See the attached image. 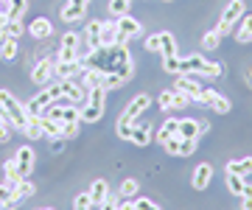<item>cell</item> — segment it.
<instances>
[{
	"label": "cell",
	"mask_w": 252,
	"mask_h": 210,
	"mask_svg": "<svg viewBox=\"0 0 252 210\" xmlns=\"http://www.w3.org/2000/svg\"><path fill=\"white\" fill-rule=\"evenodd\" d=\"M84 67H93V70H101V73H126L132 76V54L126 45H101L95 51L79 59Z\"/></svg>",
	"instance_id": "6da1fadb"
},
{
	"label": "cell",
	"mask_w": 252,
	"mask_h": 210,
	"mask_svg": "<svg viewBox=\"0 0 252 210\" xmlns=\"http://www.w3.org/2000/svg\"><path fill=\"white\" fill-rule=\"evenodd\" d=\"M180 76H205V79H219V76H221V64H219V62H207L202 54H193V56L180 59Z\"/></svg>",
	"instance_id": "7a4b0ae2"
},
{
	"label": "cell",
	"mask_w": 252,
	"mask_h": 210,
	"mask_svg": "<svg viewBox=\"0 0 252 210\" xmlns=\"http://www.w3.org/2000/svg\"><path fill=\"white\" fill-rule=\"evenodd\" d=\"M104 104H107V90L104 87L87 90V101L81 104V123H98L104 118Z\"/></svg>",
	"instance_id": "3957f363"
},
{
	"label": "cell",
	"mask_w": 252,
	"mask_h": 210,
	"mask_svg": "<svg viewBox=\"0 0 252 210\" xmlns=\"http://www.w3.org/2000/svg\"><path fill=\"white\" fill-rule=\"evenodd\" d=\"M0 110L9 115L11 126L20 129V132H23V129L28 126V120H31V115L26 112V104H20V101L14 98L9 90H0Z\"/></svg>",
	"instance_id": "277c9868"
},
{
	"label": "cell",
	"mask_w": 252,
	"mask_h": 210,
	"mask_svg": "<svg viewBox=\"0 0 252 210\" xmlns=\"http://www.w3.org/2000/svg\"><path fill=\"white\" fill-rule=\"evenodd\" d=\"M247 14V6H244V0H230L227 3V9H224V14H221V20H219V34L224 37V34H233L235 31V26L241 23V17Z\"/></svg>",
	"instance_id": "5b68a950"
},
{
	"label": "cell",
	"mask_w": 252,
	"mask_h": 210,
	"mask_svg": "<svg viewBox=\"0 0 252 210\" xmlns=\"http://www.w3.org/2000/svg\"><path fill=\"white\" fill-rule=\"evenodd\" d=\"M79 59V34L67 31L59 42V54H56V62H76Z\"/></svg>",
	"instance_id": "8992f818"
},
{
	"label": "cell",
	"mask_w": 252,
	"mask_h": 210,
	"mask_svg": "<svg viewBox=\"0 0 252 210\" xmlns=\"http://www.w3.org/2000/svg\"><path fill=\"white\" fill-rule=\"evenodd\" d=\"M177 90L185 92L190 101H199V104H205V98H207V87H202V84L193 79V76H180V82H177Z\"/></svg>",
	"instance_id": "52a82bcc"
},
{
	"label": "cell",
	"mask_w": 252,
	"mask_h": 210,
	"mask_svg": "<svg viewBox=\"0 0 252 210\" xmlns=\"http://www.w3.org/2000/svg\"><path fill=\"white\" fill-rule=\"evenodd\" d=\"M54 67H56V59H54V56H45V59H39V62H36V67L31 70V82H34V84H42V87H45L51 79H56V76H54Z\"/></svg>",
	"instance_id": "ba28073f"
},
{
	"label": "cell",
	"mask_w": 252,
	"mask_h": 210,
	"mask_svg": "<svg viewBox=\"0 0 252 210\" xmlns=\"http://www.w3.org/2000/svg\"><path fill=\"white\" fill-rule=\"evenodd\" d=\"M143 28H140V23H137L135 17H129V14H124V17H118V45H126L132 37H137Z\"/></svg>",
	"instance_id": "9c48e42d"
},
{
	"label": "cell",
	"mask_w": 252,
	"mask_h": 210,
	"mask_svg": "<svg viewBox=\"0 0 252 210\" xmlns=\"http://www.w3.org/2000/svg\"><path fill=\"white\" fill-rule=\"evenodd\" d=\"M14 163H17V171L23 180H28L31 177V171H34V163H36V154L31 146H20L17 154H14Z\"/></svg>",
	"instance_id": "30bf717a"
},
{
	"label": "cell",
	"mask_w": 252,
	"mask_h": 210,
	"mask_svg": "<svg viewBox=\"0 0 252 210\" xmlns=\"http://www.w3.org/2000/svg\"><path fill=\"white\" fill-rule=\"evenodd\" d=\"M188 104H190V98L185 95V92H180L177 87H174V90H165V92L160 95V107H162L165 112H171V110H185Z\"/></svg>",
	"instance_id": "8fae6325"
},
{
	"label": "cell",
	"mask_w": 252,
	"mask_h": 210,
	"mask_svg": "<svg viewBox=\"0 0 252 210\" xmlns=\"http://www.w3.org/2000/svg\"><path fill=\"white\" fill-rule=\"evenodd\" d=\"M149 104H152V98H149L146 92H140V95H135V98H132L129 104H126L124 115H126L129 120H137L140 115H143V112H149Z\"/></svg>",
	"instance_id": "7c38bea8"
},
{
	"label": "cell",
	"mask_w": 252,
	"mask_h": 210,
	"mask_svg": "<svg viewBox=\"0 0 252 210\" xmlns=\"http://www.w3.org/2000/svg\"><path fill=\"white\" fill-rule=\"evenodd\" d=\"M59 87H62V95H64V98H70L73 104H84V101H87V90H84V87H79V84H76V79H62V82H59Z\"/></svg>",
	"instance_id": "4fadbf2b"
},
{
	"label": "cell",
	"mask_w": 252,
	"mask_h": 210,
	"mask_svg": "<svg viewBox=\"0 0 252 210\" xmlns=\"http://www.w3.org/2000/svg\"><path fill=\"white\" fill-rule=\"evenodd\" d=\"M210 180H213V165H210V163H199L196 168H193L190 185H193L196 191H205L207 185H210Z\"/></svg>",
	"instance_id": "5bb4252c"
},
{
	"label": "cell",
	"mask_w": 252,
	"mask_h": 210,
	"mask_svg": "<svg viewBox=\"0 0 252 210\" xmlns=\"http://www.w3.org/2000/svg\"><path fill=\"white\" fill-rule=\"evenodd\" d=\"M28 34L34 39H48L51 34H54V23L48 17H34L31 23H28Z\"/></svg>",
	"instance_id": "9a60e30c"
},
{
	"label": "cell",
	"mask_w": 252,
	"mask_h": 210,
	"mask_svg": "<svg viewBox=\"0 0 252 210\" xmlns=\"http://www.w3.org/2000/svg\"><path fill=\"white\" fill-rule=\"evenodd\" d=\"M227 188L238 196V199H252V185L244 180V177H235V174H227Z\"/></svg>",
	"instance_id": "2e32d148"
},
{
	"label": "cell",
	"mask_w": 252,
	"mask_h": 210,
	"mask_svg": "<svg viewBox=\"0 0 252 210\" xmlns=\"http://www.w3.org/2000/svg\"><path fill=\"white\" fill-rule=\"evenodd\" d=\"M84 70V64L76 59V62H56V67H54V76L62 82V79H76V76Z\"/></svg>",
	"instance_id": "e0dca14e"
},
{
	"label": "cell",
	"mask_w": 252,
	"mask_h": 210,
	"mask_svg": "<svg viewBox=\"0 0 252 210\" xmlns=\"http://www.w3.org/2000/svg\"><path fill=\"white\" fill-rule=\"evenodd\" d=\"M205 104L210 107L213 112H219V115H227V112L233 110V104L221 95V92H216V90H207V98H205Z\"/></svg>",
	"instance_id": "ac0fdd59"
},
{
	"label": "cell",
	"mask_w": 252,
	"mask_h": 210,
	"mask_svg": "<svg viewBox=\"0 0 252 210\" xmlns=\"http://www.w3.org/2000/svg\"><path fill=\"white\" fill-rule=\"evenodd\" d=\"M233 37L238 39L241 45H247V42H252V14H244V17H241V23L235 26Z\"/></svg>",
	"instance_id": "d6986e66"
},
{
	"label": "cell",
	"mask_w": 252,
	"mask_h": 210,
	"mask_svg": "<svg viewBox=\"0 0 252 210\" xmlns=\"http://www.w3.org/2000/svg\"><path fill=\"white\" fill-rule=\"evenodd\" d=\"M227 174H235V177H250V174H252V157L230 160V163H227Z\"/></svg>",
	"instance_id": "ffe728a7"
},
{
	"label": "cell",
	"mask_w": 252,
	"mask_h": 210,
	"mask_svg": "<svg viewBox=\"0 0 252 210\" xmlns=\"http://www.w3.org/2000/svg\"><path fill=\"white\" fill-rule=\"evenodd\" d=\"M101 28H104L101 20H90V23H87V42H84V45L90 48V51L101 48Z\"/></svg>",
	"instance_id": "44dd1931"
},
{
	"label": "cell",
	"mask_w": 252,
	"mask_h": 210,
	"mask_svg": "<svg viewBox=\"0 0 252 210\" xmlns=\"http://www.w3.org/2000/svg\"><path fill=\"white\" fill-rule=\"evenodd\" d=\"M87 193H90L93 205H98V208H101V202L109 196V182H107V180H95V182H93V188Z\"/></svg>",
	"instance_id": "7402d4cb"
},
{
	"label": "cell",
	"mask_w": 252,
	"mask_h": 210,
	"mask_svg": "<svg viewBox=\"0 0 252 210\" xmlns=\"http://www.w3.org/2000/svg\"><path fill=\"white\" fill-rule=\"evenodd\" d=\"M84 6H76V3H67V6H64L62 11H59V20H62V23H79L81 17H84Z\"/></svg>",
	"instance_id": "603a6c76"
},
{
	"label": "cell",
	"mask_w": 252,
	"mask_h": 210,
	"mask_svg": "<svg viewBox=\"0 0 252 210\" xmlns=\"http://www.w3.org/2000/svg\"><path fill=\"white\" fill-rule=\"evenodd\" d=\"M101 45H118V20H107L101 28Z\"/></svg>",
	"instance_id": "cb8c5ba5"
},
{
	"label": "cell",
	"mask_w": 252,
	"mask_h": 210,
	"mask_svg": "<svg viewBox=\"0 0 252 210\" xmlns=\"http://www.w3.org/2000/svg\"><path fill=\"white\" fill-rule=\"evenodd\" d=\"M39 126H42V132H45V137H62V123L54 118H48V115H39Z\"/></svg>",
	"instance_id": "d4e9b609"
},
{
	"label": "cell",
	"mask_w": 252,
	"mask_h": 210,
	"mask_svg": "<svg viewBox=\"0 0 252 210\" xmlns=\"http://www.w3.org/2000/svg\"><path fill=\"white\" fill-rule=\"evenodd\" d=\"M160 54L162 56H177V39L168 31H160Z\"/></svg>",
	"instance_id": "484cf974"
},
{
	"label": "cell",
	"mask_w": 252,
	"mask_h": 210,
	"mask_svg": "<svg viewBox=\"0 0 252 210\" xmlns=\"http://www.w3.org/2000/svg\"><path fill=\"white\" fill-rule=\"evenodd\" d=\"M177 129H180V120H177V118H168V120L160 126V132H157V140H160V143L171 140V137L177 135Z\"/></svg>",
	"instance_id": "4316f807"
},
{
	"label": "cell",
	"mask_w": 252,
	"mask_h": 210,
	"mask_svg": "<svg viewBox=\"0 0 252 210\" xmlns=\"http://www.w3.org/2000/svg\"><path fill=\"white\" fill-rule=\"evenodd\" d=\"M180 137H196L199 140V120H190V118H182L180 120V129H177Z\"/></svg>",
	"instance_id": "83f0119b"
},
{
	"label": "cell",
	"mask_w": 252,
	"mask_h": 210,
	"mask_svg": "<svg viewBox=\"0 0 252 210\" xmlns=\"http://www.w3.org/2000/svg\"><path fill=\"white\" fill-rule=\"evenodd\" d=\"M152 129L149 126H137L135 123V132H132V143H135V146H149V143H152Z\"/></svg>",
	"instance_id": "f1b7e54d"
},
{
	"label": "cell",
	"mask_w": 252,
	"mask_h": 210,
	"mask_svg": "<svg viewBox=\"0 0 252 210\" xmlns=\"http://www.w3.org/2000/svg\"><path fill=\"white\" fill-rule=\"evenodd\" d=\"M0 56H3V59H14V56H17V39L0 37Z\"/></svg>",
	"instance_id": "f546056e"
},
{
	"label": "cell",
	"mask_w": 252,
	"mask_h": 210,
	"mask_svg": "<svg viewBox=\"0 0 252 210\" xmlns=\"http://www.w3.org/2000/svg\"><path fill=\"white\" fill-rule=\"evenodd\" d=\"M118 137H121V140H132V132H135V120H129L126 118V115H121V118H118Z\"/></svg>",
	"instance_id": "4dcf8cb0"
},
{
	"label": "cell",
	"mask_w": 252,
	"mask_h": 210,
	"mask_svg": "<svg viewBox=\"0 0 252 210\" xmlns=\"http://www.w3.org/2000/svg\"><path fill=\"white\" fill-rule=\"evenodd\" d=\"M129 6H132V0H109V14L112 17H124V14H129Z\"/></svg>",
	"instance_id": "1f68e13d"
},
{
	"label": "cell",
	"mask_w": 252,
	"mask_h": 210,
	"mask_svg": "<svg viewBox=\"0 0 252 210\" xmlns=\"http://www.w3.org/2000/svg\"><path fill=\"white\" fill-rule=\"evenodd\" d=\"M11 132H14V126H11V120H9V115L0 110V143H9V137H11Z\"/></svg>",
	"instance_id": "d6a6232c"
},
{
	"label": "cell",
	"mask_w": 252,
	"mask_h": 210,
	"mask_svg": "<svg viewBox=\"0 0 252 210\" xmlns=\"http://www.w3.org/2000/svg\"><path fill=\"white\" fill-rule=\"evenodd\" d=\"M23 135H26L28 140H39V137H45V132H42V126H39V120L31 118L28 120V126L23 129Z\"/></svg>",
	"instance_id": "836d02e7"
},
{
	"label": "cell",
	"mask_w": 252,
	"mask_h": 210,
	"mask_svg": "<svg viewBox=\"0 0 252 210\" xmlns=\"http://www.w3.org/2000/svg\"><path fill=\"white\" fill-rule=\"evenodd\" d=\"M126 79H129L126 73H104V90H115V87H121Z\"/></svg>",
	"instance_id": "e575fe53"
},
{
	"label": "cell",
	"mask_w": 252,
	"mask_h": 210,
	"mask_svg": "<svg viewBox=\"0 0 252 210\" xmlns=\"http://www.w3.org/2000/svg\"><path fill=\"white\" fill-rule=\"evenodd\" d=\"M3 174H6V180H9V182H23V177H20V171H17V163H14V157L3 163Z\"/></svg>",
	"instance_id": "d590c367"
},
{
	"label": "cell",
	"mask_w": 252,
	"mask_h": 210,
	"mask_svg": "<svg viewBox=\"0 0 252 210\" xmlns=\"http://www.w3.org/2000/svg\"><path fill=\"white\" fill-rule=\"evenodd\" d=\"M17 185L20 182H9V180L0 185V208H3L6 202H11V196H14V191H17Z\"/></svg>",
	"instance_id": "8d00e7d4"
},
{
	"label": "cell",
	"mask_w": 252,
	"mask_h": 210,
	"mask_svg": "<svg viewBox=\"0 0 252 210\" xmlns=\"http://www.w3.org/2000/svg\"><path fill=\"white\" fill-rule=\"evenodd\" d=\"M28 9V0H11V9H9V20H23Z\"/></svg>",
	"instance_id": "74e56055"
},
{
	"label": "cell",
	"mask_w": 252,
	"mask_h": 210,
	"mask_svg": "<svg viewBox=\"0 0 252 210\" xmlns=\"http://www.w3.org/2000/svg\"><path fill=\"white\" fill-rule=\"evenodd\" d=\"M118 193H121L124 199L137 196V180H124V182H121V188H118Z\"/></svg>",
	"instance_id": "f35d334b"
},
{
	"label": "cell",
	"mask_w": 252,
	"mask_h": 210,
	"mask_svg": "<svg viewBox=\"0 0 252 210\" xmlns=\"http://www.w3.org/2000/svg\"><path fill=\"white\" fill-rule=\"evenodd\" d=\"M219 45H221V34H219V31H207L205 39H202V48H207V51H216Z\"/></svg>",
	"instance_id": "ab89813d"
},
{
	"label": "cell",
	"mask_w": 252,
	"mask_h": 210,
	"mask_svg": "<svg viewBox=\"0 0 252 210\" xmlns=\"http://www.w3.org/2000/svg\"><path fill=\"white\" fill-rule=\"evenodd\" d=\"M162 149H165L171 157H180V151H182V137L174 135L171 140H165V143H162Z\"/></svg>",
	"instance_id": "60d3db41"
},
{
	"label": "cell",
	"mask_w": 252,
	"mask_h": 210,
	"mask_svg": "<svg viewBox=\"0 0 252 210\" xmlns=\"http://www.w3.org/2000/svg\"><path fill=\"white\" fill-rule=\"evenodd\" d=\"M132 205H135V210H162L160 205H157V202H152L149 196H137Z\"/></svg>",
	"instance_id": "b9f144b4"
},
{
	"label": "cell",
	"mask_w": 252,
	"mask_h": 210,
	"mask_svg": "<svg viewBox=\"0 0 252 210\" xmlns=\"http://www.w3.org/2000/svg\"><path fill=\"white\" fill-rule=\"evenodd\" d=\"M73 210H93V199H90V193H79V196L73 199Z\"/></svg>",
	"instance_id": "7bdbcfd3"
},
{
	"label": "cell",
	"mask_w": 252,
	"mask_h": 210,
	"mask_svg": "<svg viewBox=\"0 0 252 210\" xmlns=\"http://www.w3.org/2000/svg\"><path fill=\"white\" fill-rule=\"evenodd\" d=\"M162 70L165 73H180V56H162Z\"/></svg>",
	"instance_id": "ee69618b"
},
{
	"label": "cell",
	"mask_w": 252,
	"mask_h": 210,
	"mask_svg": "<svg viewBox=\"0 0 252 210\" xmlns=\"http://www.w3.org/2000/svg\"><path fill=\"white\" fill-rule=\"evenodd\" d=\"M81 120H70V123H62V140H70V137L79 135Z\"/></svg>",
	"instance_id": "f6af8a7d"
},
{
	"label": "cell",
	"mask_w": 252,
	"mask_h": 210,
	"mask_svg": "<svg viewBox=\"0 0 252 210\" xmlns=\"http://www.w3.org/2000/svg\"><path fill=\"white\" fill-rule=\"evenodd\" d=\"M20 34H23V23H20V20H9V23H6V37L20 39Z\"/></svg>",
	"instance_id": "bcb514c9"
},
{
	"label": "cell",
	"mask_w": 252,
	"mask_h": 210,
	"mask_svg": "<svg viewBox=\"0 0 252 210\" xmlns=\"http://www.w3.org/2000/svg\"><path fill=\"white\" fill-rule=\"evenodd\" d=\"M146 51H160V34H152V37H146Z\"/></svg>",
	"instance_id": "7dc6e473"
},
{
	"label": "cell",
	"mask_w": 252,
	"mask_h": 210,
	"mask_svg": "<svg viewBox=\"0 0 252 210\" xmlns=\"http://www.w3.org/2000/svg\"><path fill=\"white\" fill-rule=\"evenodd\" d=\"M207 129H210V126H207V120H199V135H205Z\"/></svg>",
	"instance_id": "c3c4849f"
},
{
	"label": "cell",
	"mask_w": 252,
	"mask_h": 210,
	"mask_svg": "<svg viewBox=\"0 0 252 210\" xmlns=\"http://www.w3.org/2000/svg\"><path fill=\"white\" fill-rule=\"evenodd\" d=\"M241 210H252V199H241Z\"/></svg>",
	"instance_id": "681fc988"
},
{
	"label": "cell",
	"mask_w": 252,
	"mask_h": 210,
	"mask_svg": "<svg viewBox=\"0 0 252 210\" xmlns=\"http://www.w3.org/2000/svg\"><path fill=\"white\" fill-rule=\"evenodd\" d=\"M247 82H250V87H252V67H250V73H247Z\"/></svg>",
	"instance_id": "f907efd6"
},
{
	"label": "cell",
	"mask_w": 252,
	"mask_h": 210,
	"mask_svg": "<svg viewBox=\"0 0 252 210\" xmlns=\"http://www.w3.org/2000/svg\"><path fill=\"white\" fill-rule=\"evenodd\" d=\"M39 210H54V208H39Z\"/></svg>",
	"instance_id": "816d5d0a"
},
{
	"label": "cell",
	"mask_w": 252,
	"mask_h": 210,
	"mask_svg": "<svg viewBox=\"0 0 252 210\" xmlns=\"http://www.w3.org/2000/svg\"><path fill=\"white\" fill-rule=\"evenodd\" d=\"M0 17H3V11H0Z\"/></svg>",
	"instance_id": "f5cc1de1"
},
{
	"label": "cell",
	"mask_w": 252,
	"mask_h": 210,
	"mask_svg": "<svg viewBox=\"0 0 252 210\" xmlns=\"http://www.w3.org/2000/svg\"><path fill=\"white\" fill-rule=\"evenodd\" d=\"M168 3H171V0H168Z\"/></svg>",
	"instance_id": "db71d44e"
}]
</instances>
